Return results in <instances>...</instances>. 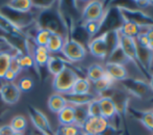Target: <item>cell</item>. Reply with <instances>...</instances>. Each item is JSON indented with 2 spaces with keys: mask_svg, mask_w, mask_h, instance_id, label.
<instances>
[{
  "mask_svg": "<svg viewBox=\"0 0 153 135\" xmlns=\"http://www.w3.org/2000/svg\"><path fill=\"white\" fill-rule=\"evenodd\" d=\"M78 78L79 76L75 72V70L67 66L62 72L54 76L52 81V87L56 91V94L66 95L72 91L73 85Z\"/></svg>",
  "mask_w": 153,
  "mask_h": 135,
  "instance_id": "1",
  "label": "cell"
},
{
  "mask_svg": "<svg viewBox=\"0 0 153 135\" xmlns=\"http://www.w3.org/2000/svg\"><path fill=\"white\" fill-rule=\"evenodd\" d=\"M121 14L123 20L130 21L134 24L139 25L142 29L149 28L153 26V17L148 15L146 12L137 8H131L125 5H116Z\"/></svg>",
  "mask_w": 153,
  "mask_h": 135,
  "instance_id": "2",
  "label": "cell"
},
{
  "mask_svg": "<svg viewBox=\"0 0 153 135\" xmlns=\"http://www.w3.org/2000/svg\"><path fill=\"white\" fill-rule=\"evenodd\" d=\"M120 84L122 85L123 91H126L129 96H133L139 99H143V98L147 97L149 93H151L149 84L144 79L129 78L128 77V78L120 81Z\"/></svg>",
  "mask_w": 153,
  "mask_h": 135,
  "instance_id": "3",
  "label": "cell"
},
{
  "mask_svg": "<svg viewBox=\"0 0 153 135\" xmlns=\"http://www.w3.org/2000/svg\"><path fill=\"white\" fill-rule=\"evenodd\" d=\"M64 56L72 63L81 61L87 56V49L85 47L75 38H69L65 41L64 47L62 49Z\"/></svg>",
  "mask_w": 153,
  "mask_h": 135,
  "instance_id": "4",
  "label": "cell"
},
{
  "mask_svg": "<svg viewBox=\"0 0 153 135\" xmlns=\"http://www.w3.org/2000/svg\"><path fill=\"white\" fill-rule=\"evenodd\" d=\"M103 97H109L116 107L117 113L120 117H125L129 110V102H130V96L121 89H111L105 96Z\"/></svg>",
  "mask_w": 153,
  "mask_h": 135,
  "instance_id": "5",
  "label": "cell"
},
{
  "mask_svg": "<svg viewBox=\"0 0 153 135\" xmlns=\"http://www.w3.org/2000/svg\"><path fill=\"white\" fill-rule=\"evenodd\" d=\"M119 45L122 48L123 52L127 56L131 63L137 68V70L142 71L141 66H140L139 59H137V44L135 38H128L120 32L119 30Z\"/></svg>",
  "mask_w": 153,
  "mask_h": 135,
  "instance_id": "6",
  "label": "cell"
},
{
  "mask_svg": "<svg viewBox=\"0 0 153 135\" xmlns=\"http://www.w3.org/2000/svg\"><path fill=\"white\" fill-rule=\"evenodd\" d=\"M111 125L109 120L103 117H89L81 127L83 133L91 135H100Z\"/></svg>",
  "mask_w": 153,
  "mask_h": 135,
  "instance_id": "7",
  "label": "cell"
},
{
  "mask_svg": "<svg viewBox=\"0 0 153 135\" xmlns=\"http://www.w3.org/2000/svg\"><path fill=\"white\" fill-rule=\"evenodd\" d=\"M104 2L102 1H91L88 2L81 14V21L83 23L89 21H99L102 19L105 14Z\"/></svg>",
  "mask_w": 153,
  "mask_h": 135,
  "instance_id": "8",
  "label": "cell"
},
{
  "mask_svg": "<svg viewBox=\"0 0 153 135\" xmlns=\"http://www.w3.org/2000/svg\"><path fill=\"white\" fill-rule=\"evenodd\" d=\"M28 113L29 117H30L33 126L43 134H48V135H53L52 128L50 126L47 117L43 112H41L40 110H38L36 108L32 106H29L28 108Z\"/></svg>",
  "mask_w": 153,
  "mask_h": 135,
  "instance_id": "9",
  "label": "cell"
},
{
  "mask_svg": "<svg viewBox=\"0 0 153 135\" xmlns=\"http://www.w3.org/2000/svg\"><path fill=\"white\" fill-rule=\"evenodd\" d=\"M88 47H89L90 53L94 57L106 60L107 56H108V49H107L103 33H101L100 35L96 36V38H93L88 44Z\"/></svg>",
  "mask_w": 153,
  "mask_h": 135,
  "instance_id": "10",
  "label": "cell"
},
{
  "mask_svg": "<svg viewBox=\"0 0 153 135\" xmlns=\"http://www.w3.org/2000/svg\"><path fill=\"white\" fill-rule=\"evenodd\" d=\"M0 95H1V100L4 101L6 104H16L20 99L21 91L18 89L17 84L15 83H4L0 89Z\"/></svg>",
  "mask_w": 153,
  "mask_h": 135,
  "instance_id": "11",
  "label": "cell"
},
{
  "mask_svg": "<svg viewBox=\"0 0 153 135\" xmlns=\"http://www.w3.org/2000/svg\"><path fill=\"white\" fill-rule=\"evenodd\" d=\"M105 74L108 75L114 81H122L128 78V71L125 66L115 63H105Z\"/></svg>",
  "mask_w": 153,
  "mask_h": 135,
  "instance_id": "12",
  "label": "cell"
},
{
  "mask_svg": "<svg viewBox=\"0 0 153 135\" xmlns=\"http://www.w3.org/2000/svg\"><path fill=\"white\" fill-rule=\"evenodd\" d=\"M137 59L143 72H148L151 76V68L153 66V52L149 48H144L137 45Z\"/></svg>",
  "mask_w": 153,
  "mask_h": 135,
  "instance_id": "13",
  "label": "cell"
},
{
  "mask_svg": "<svg viewBox=\"0 0 153 135\" xmlns=\"http://www.w3.org/2000/svg\"><path fill=\"white\" fill-rule=\"evenodd\" d=\"M99 105H100L101 117H105L107 120H111L118 115L116 107L114 105L113 101L109 97H100L98 99Z\"/></svg>",
  "mask_w": 153,
  "mask_h": 135,
  "instance_id": "14",
  "label": "cell"
},
{
  "mask_svg": "<svg viewBox=\"0 0 153 135\" xmlns=\"http://www.w3.org/2000/svg\"><path fill=\"white\" fill-rule=\"evenodd\" d=\"M65 99L67 100L68 104L73 106H78V105H88L93 100L97 99L93 94H87V95H76V94L68 93L66 95H62Z\"/></svg>",
  "mask_w": 153,
  "mask_h": 135,
  "instance_id": "15",
  "label": "cell"
},
{
  "mask_svg": "<svg viewBox=\"0 0 153 135\" xmlns=\"http://www.w3.org/2000/svg\"><path fill=\"white\" fill-rule=\"evenodd\" d=\"M59 122L62 126L75 125V108L73 105L68 104L57 113Z\"/></svg>",
  "mask_w": 153,
  "mask_h": 135,
  "instance_id": "16",
  "label": "cell"
},
{
  "mask_svg": "<svg viewBox=\"0 0 153 135\" xmlns=\"http://www.w3.org/2000/svg\"><path fill=\"white\" fill-rule=\"evenodd\" d=\"M114 83H115V81H114L108 75L105 74L102 78L99 79L96 82H94L93 84H94V89L97 93V95H98L99 97H103L109 89H113Z\"/></svg>",
  "mask_w": 153,
  "mask_h": 135,
  "instance_id": "17",
  "label": "cell"
},
{
  "mask_svg": "<svg viewBox=\"0 0 153 135\" xmlns=\"http://www.w3.org/2000/svg\"><path fill=\"white\" fill-rule=\"evenodd\" d=\"M64 44L65 38H62V34H59V32H55V31H52L50 38H49L48 43L46 45V48L49 51V53H59L62 52Z\"/></svg>",
  "mask_w": 153,
  "mask_h": 135,
  "instance_id": "18",
  "label": "cell"
},
{
  "mask_svg": "<svg viewBox=\"0 0 153 135\" xmlns=\"http://www.w3.org/2000/svg\"><path fill=\"white\" fill-rule=\"evenodd\" d=\"M67 105H68L67 100L65 99L64 96L59 95V94L51 95L48 99V108L53 113H59Z\"/></svg>",
  "mask_w": 153,
  "mask_h": 135,
  "instance_id": "19",
  "label": "cell"
},
{
  "mask_svg": "<svg viewBox=\"0 0 153 135\" xmlns=\"http://www.w3.org/2000/svg\"><path fill=\"white\" fill-rule=\"evenodd\" d=\"M49 57H50V53L47 50L46 47H34L33 48V58L34 63L38 65L39 67H45L47 65Z\"/></svg>",
  "mask_w": 153,
  "mask_h": 135,
  "instance_id": "20",
  "label": "cell"
},
{
  "mask_svg": "<svg viewBox=\"0 0 153 135\" xmlns=\"http://www.w3.org/2000/svg\"><path fill=\"white\" fill-rule=\"evenodd\" d=\"M119 30L122 34L132 38H137L139 36V34L142 32V28L139 25L126 20H123L122 26Z\"/></svg>",
  "mask_w": 153,
  "mask_h": 135,
  "instance_id": "21",
  "label": "cell"
},
{
  "mask_svg": "<svg viewBox=\"0 0 153 135\" xmlns=\"http://www.w3.org/2000/svg\"><path fill=\"white\" fill-rule=\"evenodd\" d=\"M46 67L48 68V71L51 74L56 76L57 74H59V73L65 70L67 65H66V61H65L64 59H62L61 57L50 56L48 61H47Z\"/></svg>",
  "mask_w": 153,
  "mask_h": 135,
  "instance_id": "22",
  "label": "cell"
},
{
  "mask_svg": "<svg viewBox=\"0 0 153 135\" xmlns=\"http://www.w3.org/2000/svg\"><path fill=\"white\" fill-rule=\"evenodd\" d=\"M106 63H120V65H123V66H125L126 63H131L130 61H129V59L127 58L126 55H125V53L123 52L120 45L109 53L106 58Z\"/></svg>",
  "mask_w": 153,
  "mask_h": 135,
  "instance_id": "23",
  "label": "cell"
},
{
  "mask_svg": "<svg viewBox=\"0 0 153 135\" xmlns=\"http://www.w3.org/2000/svg\"><path fill=\"white\" fill-rule=\"evenodd\" d=\"M32 4H33V2L30 1V0H12V1L7 2L6 6L10 10H15V12L26 14L33 6Z\"/></svg>",
  "mask_w": 153,
  "mask_h": 135,
  "instance_id": "24",
  "label": "cell"
},
{
  "mask_svg": "<svg viewBox=\"0 0 153 135\" xmlns=\"http://www.w3.org/2000/svg\"><path fill=\"white\" fill-rule=\"evenodd\" d=\"M90 91H91V82L87 78L79 77L75 81L70 93L76 94V95H87V94H90Z\"/></svg>",
  "mask_w": 153,
  "mask_h": 135,
  "instance_id": "25",
  "label": "cell"
},
{
  "mask_svg": "<svg viewBox=\"0 0 153 135\" xmlns=\"http://www.w3.org/2000/svg\"><path fill=\"white\" fill-rule=\"evenodd\" d=\"M105 75L104 68L101 65L98 63H94V65L90 66L87 71V79L90 82H96L99 79H101Z\"/></svg>",
  "mask_w": 153,
  "mask_h": 135,
  "instance_id": "26",
  "label": "cell"
},
{
  "mask_svg": "<svg viewBox=\"0 0 153 135\" xmlns=\"http://www.w3.org/2000/svg\"><path fill=\"white\" fill-rule=\"evenodd\" d=\"M134 115H137V120L147 128L153 132V112L151 110H143V111H132Z\"/></svg>",
  "mask_w": 153,
  "mask_h": 135,
  "instance_id": "27",
  "label": "cell"
},
{
  "mask_svg": "<svg viewBox=\"0 0 153 135\" xmlns=\"http://www.w3.org/2000/svg\"><path fill=\"white\" fill-rule=\"evenodd\" d=\"M105 42H106V46L108 49V54L119 46V29L118 30H111L104 32Z\"/></svg>",
  "mask_w": 153,
  "mask_h": 135,
  "instance_id": "28",
  "label": "cell"
},
{
  "mask_svg": "<svg viewBox=\"0 0 153 135\" xmlns=\"http://www.w3.org/2000/svg\"><path fill=\"white\" fill-rule=\"evenodd\" d=\"M75 108V125L78 127H82L85 122L89 117L88 114V105H78L74 106Z\"/></svg>",
  "mask_w": 153,
  "mask_h": 135,
  "instance_id": "29",
  "label": "cell"
},
{
  "mask_svg": "<svg viewBox=\"0 0 153 135\" xmlns=\"http://www.w3.org/2000/svg\"><path fill=\"white\" fill-rule=\"evenodd\" d=\"M51 33H52V30H50L49 28L39 29L34 36V44L39 47H46Z\"/></svg>",
  "mask_w": 153,
  "mask_h": 135,
  "instance_id": "30",
  "label": "cell"
},
{
  "mask_svg": "<svg viewBox=\"0 0 153 135\" xmlns=\"http://www.w3.org/2000/svg\"><path fill=\"white\" fill-rule=\"evenodd\" d=\"M12 54L7 51H1L0 52V79H3L5 73L10 69Z\"/></svg>",
  "mask_w": 153,
  "mask_h": 135,
  "instance_id": "31",
  "label": "cell"
},
{
  "mask_svg": "<svg viewBox=\"0 0 153 135\" xmlns=\"http://www.w3.org/2000/svg\"><path fill=\"white\" fill-rule=\"evenodd\" d=\"M83 30L87 32L89 38H94L97 35V33L100 31L101 28V20L99 21H89V22H85L82 24Z\"/></svg>",
  "mask_w": 153,
  "mask_h": 135,
  "instance_id": "32",
  "label": "cell"
},
{
  "mask_svg": "<svg viewBox=\"0 0 153 135\" xmlns=\"http://www.w3.org/2000/svg\"><path fill=\"white\" fill-rule=\"evenodd\" d=\"M10 126L14 132H19V133H23L25 129L27 128V121L23 115H16L14 119L10 121Z\"/></svg>",
  "mask_w": 153,
  "mask_h": 135,
  "instance_id": "33",
  "label": "cell"
},
{
  "mask_svg": "<svg viewBox=\"0 0 153 135\" xmlns=\"http://www.w3.org/2000/svg\"><path fill=\"white\" fill-rule=\"evenodd\" d=\"M82 130L76 125L62 126L59 130V135H82Z\"/></svg>",
  "mask_w": 153,
  "mask_h": 135,
  "instance_id": "34",
  "label": "cell"
},
{
  "mask_svg": "<svg viewBox=\"0 0 153 135\" xmlns=\"http://www.w3.org/2000/svg\"><path fill=\"white\" fill-rule=\"evenodd\" d=\"M34 82L32 80V78L30 77H23L20 80L18 81V89H20V91H23V93H27V91H30L32 89H33Z\"/></svg>",
  "mask_w": 153,
  "mask_h": 135,
  "instance_id": "35",
  "label": "cell"
},
{
  "mask_svg": "<svg viewBox=\"0 0 153 135\" xmlns=\"http://www.w3.org/2000/svg\"><path fill=\"white\" fill-rule=\"evenodd\" d=\"M18 60H19V65L22 70H28L33 67L36 63H34V60L32 58L31 55L29 54H21L20 56H18Z\"/></svg>",
  "mask_w": 153,
  "mask_h": 135,
  "instance_id": "36",
  "label": "cell"
},
{
  "mask_svg": "<svg viewBox=\"0 0 153 135\" xmlns=\"http://www.w3.org/2000/svg\"><path fill=\"white\" fill-rule=\"evenodd\" d=\"M88 114L89 117H101L100 105H99L98 99L93 100L88 104Z\"/></svg>",
  "mask_w": 153,
  "mask_h": 135,
  "instance_id": "37",
  "label": "cell"
},
{
  "mask_svg": "<svg viewBox=\"0 0 153 135\" xmlns=\"http://www.w3.org/2000/svg\"><path fill=\"white\" fill-rule=\"evenodd\" d=\"M10 70L13 71L14 73H16L17 75L20 74L21 71H22L20 65H19L18 56L17 55H12V59H10Z\"/></svg>",
  "mask_w": 153,
  "mask_h": 135,
  "instance_id": "38",
  "label": "cell"
},
{
  "mask_svg": "<svg viewBox=\"0 0 153 135\" xmlns=\"http://www.w3.org/2000/svg\"><path fill=\"white\" fill-rule=\"evenodd\" d=\"M135 41H137V44L139 45V46L144 47V48H148V47H149L150 41H149V38H148V36L146 35L145 32L140 33L139 36L135 38Z\"/></svg>",
  "mask_w": 153,
  "mask_h": 135,
  "instance_id": "39",
  "label": "cell"
},
{
  "mask_svg": "<svg viewBox=\"0 0 153 135\" xmlns=\"http://www.w3.org/2000/svg\"><path fill=\"white\" fill-rule=\"evenodd\" d=\"M17 76H18V75H17L16 73H14L13 71H10V69H8L7 72H6V73H5V75H4L3 79L6 81V82L13 83V82H14V80H16Z\"/></svg>",
  "mask_w": 153,
  "mask_h": 135,
  "instance_id": "40",
  "label": "cell"
},
{
  "mask_svg": "<svg viewBox=\"0 0 153 135\" xmlns=\"http://www.w3.org/2000/svg\"><path fill=\"white\" fill-rule=\"evenodd\" d=\"M15 132L10 125H5L0 127V135H13Z\"/></svg>",
  "mask_w": 153,
  "mask_h": 135,
  "instance_id": "41",
  "label": "cell"
},
{
  "mask_svg": "<svg viewBox=\"0 0 153 135\" xmlns=\"http://www.w3.org/2000/svg\"><path fill=\"white\" fill-rule=\"evenodd\" d=\"M148 84H149V87H150V91H151V93H153V73L151 74V76H150Z\"/></svg>",
  "mask_w": 153,
  "mask_h": 135,
  "instance_id": "42",
  "label": "cell"
},
{
  "mask_svg": "<svg viewBox=\"0 0 153 135\" xmlns=\"http://www.w3.org/2000/svg\"><path fill=\"white\" fill-rule=\"evenodd\" d=\"M148 48H149L150 50H151L152 52H153V41H150V43H149V47H148Z\"/></svg>",
  "mask_w": 153,
  "mask_h": 135,
  "instance_id": "43",
  "label": "cell"
},
{
  "mask_svg": "<svg viewBox=\"0 0 153 135\" xmlns=\"http://www.w3.org/2000/svg\"><path fill=\"white\" fill-rule=\"evenodd\" d=\"M13 135H23V133H19V132H15Z\"/></svg>",
  "mask_w": 153,
  "mask_h": 135,
  "instance_id": "44",
  "label": "cell"
},
{
  "mask_svg": "<svg viewBox=\"0 0 153 135\" xmlns=\"http://www.w3.org/2000/svg\"><path fill=\"white\" fill-rule=\"evenodd\" d=\"M0 31H5V30H4V28L1 26V25H0Z\"/></svg>",
  "mask_w": 153,
  "mask_h": 135,
  "instance_id": "45",
  "label": "cell"
},
{
  "mask_svg": "<svg viewBox=\"0 0 153 135\" xmlns=\"http://www.w3.org/2000/svg\"><path fill=\"white\" fill-rule=\"evenodd\" d=\"M150 102H151V103H153V98H152L151 100H150Z\"/></svg>",
  "mask_w": 153,
  "mask_h": 135,
  "instance_id": "46",
  "label": "cell"
},
{
  "mask_svg": "<svg viewBox=\"0 0 153 135\" xmlns=\"http://www.w3.org/2000/svg\"><path fill=\"white\" fill-rule=\"evenodd\" d=\"M82 135H91V134H85V133H82Z\"/></svg>",
  "mask_w": 153,
  "mask_h": 135,
  "instance_id": "47",
  "label": "cell"
},
{
  "mask_svg": "<svg viewBox=\"0 0 153 135\" xmlns=\"http://www.w3.org/2000/svg\"><path fill=\"white\" fill-rule=\"evenodd\" d=\"M40 135H48V134H43V133H41Z\"/></svg>",
  "mask_w": 153,
  "mask_h": 135,
  "instance_id": "48",
  "label": "cell"
},
{
  "mask_svg": "<svg viewBox=\"0 0 153 135\" xmlns=\"http://www.w3.org/2000/svg\"><path fill=\"white\" fill-rule=\"evenodd\" d=\"M151 111H152V112H153V109H152V110H151Z\"/></svg>",
  "mask_w": 153,
  "mask_h": 135,
  "instance_id": "49",
  "label": "cell"
}]
</instances>
